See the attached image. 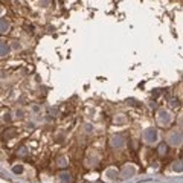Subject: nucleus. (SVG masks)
Listing matches in <instances>:
<instances>
[{
    "instance_id": "f257e3e1",
    "label": "nucleus",
    "mask_w": 183,
    "mask_h": 183,
    "mask_svg": "<svg viewBox=\"0 0 183 183\" xmlns=\"http://www.w3.org/2000/svg\"><path fill=\"white\" fill-rule=\"evenodd\" d=\"M9 28V23L6 20H0V32H6Z\"/></svg>"
},
{
    "instance_id": "f03ea898",
    "label": "nucleus",
    "mask_w": 183,
    "mask_h": 183,
    "mask_svg": "<svg viewBox=\"0 0 183 183\" xmlns=\"http://www.w3.org/2000/svg\"><path fill=\"white\" fill-rule=\"evenodd\" d=\"M159 153H160V156L166 154V145H165V144H162V145L159 147Z\"/></svg>"
},
{
    "instance_id": "7ed1b4c3",
    "label": "nucleus",
    "mask_w": 183,
    "mask_h": 183,
    "mask_svg": "<svg viewBox=\"0 0 183 183\" xmlns=\"http://www.w3.org/2000/svg\"><path fill=\"white\" fill-rule=\"evenodd\" d=\"M5 50L8 52V47H6L5 44H0V57H3V55H5Z\"/></svg>"
}]
</instances>
